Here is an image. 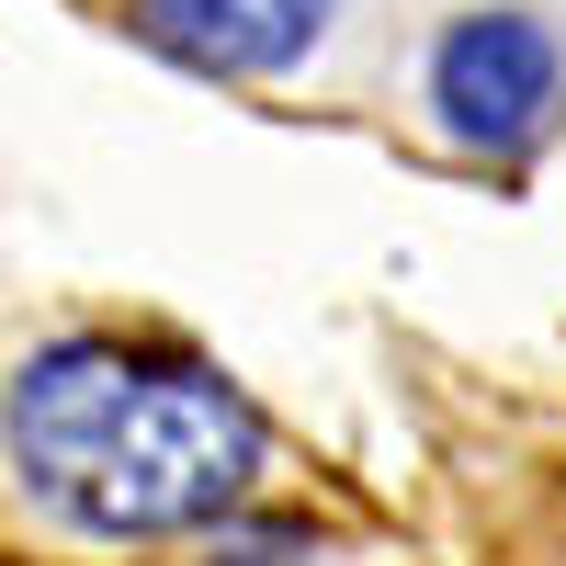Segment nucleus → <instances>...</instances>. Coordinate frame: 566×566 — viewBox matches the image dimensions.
<instances>
[{"instance_id": "nucleus-3", "label": "nucleus", "mask_w": 566, "mask_h": 566, "mask_svg": "<svg viewBox=\"0 0 566 566\" xmlns=\"http://www.w3.org/2000/svg\"><path fill=\"white\" fill-rule=\"evenodd\" d=\"M125 23L193 80H283L317 57L328 0H125Z\"/></svg>"}, {"instance_id": "nucleus-1", "label": "nucleus", "mask_w": 566, "mask_h": 566, "mask_svg": "<svg viewBox=\"0 0 566 566\" xmlns=\"http://www.w3.org/2000/svg\"><path fill=\"white\" fill-rule=\"evenodd\" d=\"M0 464L80 544H181L261 499L272 431L205 352L80 328L12 374Z\"/></svg>"}, {"instance_id": "nucleus-2", "label": "nucleus", "mask_w": 566, "mask_h": 566, "mask_svg": "<svg viewBox=\"0 0 566 566\" xmlns=\"http://www.w3.org/2000/svg\"><path fill=\"white\" fill-rule=\"evenodd\" d=\"M419 103H431V136L464 159H533L566 103V34L533 0H476V12H453L431 34Z\"/></svg>"}]
</instances>
